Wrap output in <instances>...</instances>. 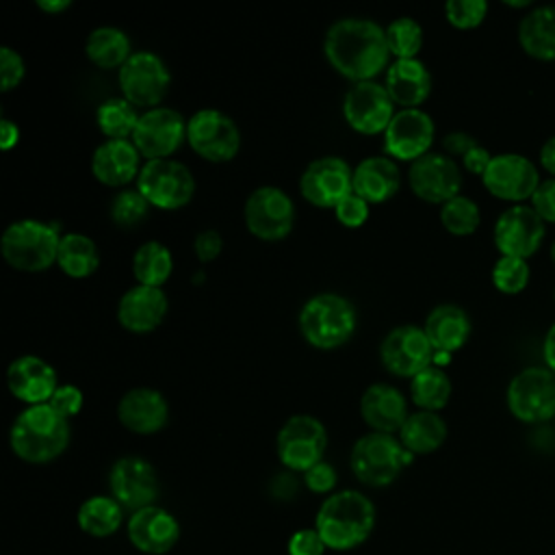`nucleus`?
Wrapping results in <instances>:
<instances>
[{"label":"nucleus","instance_id":"obj_28","mask_svg":"<svg viewBox=\"0 0 555 555\" xmlns=\"http://www.w3.org/2000/svg\"><path fill=\"white\" fill-rule=\"evenodd\" d=\"M384 87L401 108H418L431 93V74L418 59H397L386 69Z\"/></svg>","mask_w":555,"mask_h":555},{"label":"nucleus","instance_id":"obj_3","mask_svg":"<svg viewBox=\"0 0 555 555\" xmlns=\"http://www.w3.org/2000/svg\"><path fill=\"white\" fill-rule=\"evenodd\" d=\"M69 418L50 403L24 408L11 425V451L28 464H48L56 460L69 444Z\"/></svg>","mask_w":555,"mask_h":555},{"label":"nucleus","instance_id":"obj_5","mask_svg":"<svg viewBox=\"0 0 555 555\" xmlns=\"http://www.w3.org/2000/svg\"><path fill=\"white\" fill-rule=\"evenodd\" d=\"M61 230L56 223L39 219H20L4 228L0 251L7 264L17 271L39 273L56 262Z\"/></svg>","mask_w":555,"mask_h":555},{"label":"nucleus","instance_id":"obj_12","mask_svg":"<svg viewBox=\"0 0 555 555\" xmlns=\"http://www.w3.org/2000/svg\"><path fill=\"white\" fill-rule=\"evenodd\" d=\"M247 230L260 241H282L293 232L295 204L291 195L280 186L254 189L243 208Z\"/></svg>","mask_w":555,"mask_h":555},{"label":"nucleus","instance_id":"obj_56","mask_svg":"<svg viewBox=\"0 0 555 555\" xmlns=\"http://www.w3.org/2000/svg\"><path fill=\"white\" fill-rule=\"evenodd\" d=\"M37 7L41 9V11H46V13H50V15H56V13H61V11H65V9H69L72 7V2L69 0H37Z\"/></svg>","mask_w":555,"mask_h":555},{"label":"nucleus","instance_id":"obj_7","mask_svg":"<svg viewBox=\"0 0 555 555\" xmlns=\"http://www.w3.org/2000/svg\"><path fill=\"white\" fill-rule=\"evenodd\" d=\"M505 403L520 423H548L555 418V373L546 366L520 369L507 384Z\"/></svg>","mask_w":555,"mask_h":555},{"label":"nucleus","instance_id":"obj_20","mask_svg":"<svg viewBox=\"0 0 555 555\" xmlns=\"http://www.w3.org/2000/svg\"><path fill=\"white\" fill-rule=\"evenodd\" d=\"M412 193L427 204H444L460 195L462 191V169L460 165L438 152H429L414 160L408 171Z\"/></svg>","mask_w":555,"mask_h":555},{"label":"nucleus","instance_id":"obj_47","mask_svg":"<svg viewBox=\"0 0 555 555\" xmlns=\"http://www.w3.org/2000/svg\"><path fill=\"white\" fill-rule=\"evenodd\" d=\"M336 481H338L336 468L330 462H325V460L314 464L312 468H308L304 473V483L314 494H327L330 496L334 492V488H336Z\"/></svg>","mask_w":555,"mask_h":555},{"label":"nucleus","instance_id":"obj_59","mask_svg":"<svg viewBox=\"0 0 555 555\" xmlns=\"http://www.w3.org/2000/svg\"><path fill=\"white\" fill-rule=\"evenodd\" d=\"M553 299H555V288H553Z\"/></svg>","mask_w":555,"mask_h":555},{"label":"nucleus","instance_id":"obj_11","mask_svg":"<svg viewBox=\"0 0 555 555\" xmlns=\"http://www.w3.org/2000/svg\"><path fill=\"white\" fill-rule=\"evenodd\" d=\"M186 143L208 163H228L241 150V130L223 111L202 108L186 121Z\"/></svg>","mask_w":555,"mask_h":555},{"label":"nucleus","instance_id":"obj_14","mask_svg":"<svg viewBox=\"0 0 555 555\" xmlns=\"http://www.w3.org/2000/svg\"><path fill=\"white\" fill-rule=\"evenodd\" d=\"M481 182L486 191L496 199L522 204L527 199L531 202L542 180L538 167L527 156L516 152H503L492 156V163L481 176Z\"/></svg>","mask_w":555,"mask_h":555},{"label":"nucleus","instance_id":"obj_27","mask_svg":"<svg viewBox=\"0 0 555 555\" xmlns=\"http://www.w3.org/2000/svg\"><path fill=\"white\" fill-rule=\"evenodd\" d=\"M139 150L130 139H106L91 156V173L104 186H124L139 178Z\"/></svg>","mask_w":555,"mask_h":555},{"label":"nucleus","instance_id":"obj_15","mask_svg":"<svg viewBox=\"0 0 555 555\" xmlns=\"http://www.w3.org/2000/svg\"><path fill=\"white\" fill-rule=\"evenodd\" d=\"M436 349L431 347L427 334L418 325H397L392 327L382 345L379 358L388 373L397 377H414L434 364Z\"/></svg>","mask_w":555,"mask_h":555},{"label":"nucleus","instance_id":"obj_9","mask_svg":"<svg viewBox=\"0 0 555 555\" xmlns=\"http://www.w3.org/2000/svg\"><path fill=\"white\" fill-rule=\"evenodd\" d=\"M275 449L280 462L293 473H306L323 462L327 449L325 425L312 414H293L278 431Z\"/></svg>","mask_w":555,"mask_h":555},{"label":"nucleus","instance_id":"obj_26","mask_svg":"<svg viewBox=\"0 0 555 555\" xmlns=\"http://www.w3.org/2000/svg\"><path fill=\"white\" fill-rule=\"evenodd\" d=\"M360 416L371 431L395 436L410 414L405 397L399 388L390 384H371L360 397Z\"/></svg>","mask_w":555,"mask_h":555},{"label":"nucleus","instance_id":"obj_2","mask_svg":"<svg viewBox=\"0 0 555 555\" xmlns=\"http://www.w3.org/2000/svg\"><path fill=\"white\" fill-rule=\"evenodd\" d=\"M375 505L360 490H336L323 499L314 516V529L327 551L345 553L362 546L375 529Z\"/></svg>","mask_w":555,"mask_h":555},{"label":"nucleus","instance_id":"obj_50","mask_svg":"<svg viewBox=\"0 0 555 555\" xmlns=\"http://www.w3.org/2000/svg\"><path fill=\"white\" fill-rule=\"evenodd\" d=\"M223 249V238L217 230L206 228L202 232H197L195 241H193V251L197 256L199 262H212Z\"/></svg>","mask_w":555,"mask_h":555},{"label":"nucleus","instance_id":"obj_52","mask_svg":"<svg viewBox=\"0 0 555 555\" xmlns=\"http://www.w3.org/2000/svg\"><path fill=\"white\" fill-rule=\"evenodd\" d=\"M462 167L468 171V173H473V176H483L486 173V169H488V165L492 163V154L483 147V145H475L468 154H464L462 158Z\"/></svg>","mask_w":555,"mask_h":555},{"label":"nucleus","instance_id":"obj_38","mask_svg":"<svg viewBox=\"0 0 555 555\" xmlns=\"http://www.w3.org/2000/svg\"><path fill=\"white\" fill-rule=\"evenodd\" d=\"M139 117L137 106H132L126 98H108L95 111L98 130L113 141L132 139Z\"/></svg>","mask_w":555,"mask_h":555},{"label":"nucleus","instance_id":"obj_55","mask_svg":"<svg viewBox=\"0 0 555 555\" xmlns=\"http://www.w3.org/2000/svg\"><path fill=\"white\" fill-rule=\"evenodd\" d=\"M542 358H544V366L555 373V323H553V325L546 330V334H544Z\"/></svg>","mask_w":555,"mask_h":555},{"label":"nucleus","instance_id":"obj_22","mask_svg":"<svg viewBox=\"0 0 555 555\" xmlns=\"http://www.w3.org/2000/svg\"><path fill=\"white\" fill-rule=\"evenodd\" d=\"M126 535L139 553L165 555L180 540V522L171 512L154 503L128 516Z\"/></svg>","mask_w":555,"mask_h":555},{"label":"nucleus","instance_id":"obj_4","mask_svg":"<svg viewBox=\"0 0 555 555\" xmlns=\"http://www.w3.org/2000/svg\"><path fill=\"white\" fill-rule=\"evenodd\" d=\"M299 332L314 349H336L345 345L358 325L353 304L338 293H319L299 310Z\"/></svg>","mask_w":555,"mask_h":555},{"label":"nucleus","instance_id":"obj_8","mask_svg":"<svg viewBox=\"0 0 555 555\" xmlns=\"http://www.w3.org/2000/svg\"><path fill=\"white\" fill-rule=\"evenodd\" d=\"M137 189L150 202V206L160 210H178L193 199L195 178L180 160H145L137 178Z\"/></svg>","mask_w":555,"mask_h":555},{"label":"nucleus","instance_id":"obj_31","mask_svg":"<svg viewBox=\"0 0 555 555\" xmlns=\"http://www.w3.org/2000/svg\"><path fill=\"white\" fill-rule=\"evenodd\" d=\"M518 43L535 61H555V4L531 7L518 22Z\"/></svg>","mask_w":555,"mask_h":555},{"label":"nucleus","instance_id":"obj_40","mask_svg":"<svg viewBox=\"0 0 555 555\" xmlns=\"http://www.w3.org/2000/svg\"><path fill=\"white\" fill-rule=\"evenodd\" d=\"M386 43L390 56L397 59H416L423 48V28L412 17H397L386 28Z\"/></svg>","mask_w":555,"mask_h":555},{"label":"nucleus","instance_id":"obj_57","mask_svg":"<svg viewBox=\"0 0 555 555\" xmlns=\"http://www.w3.org/2000/svg\"><path fill=\"white\" fill-rule=\"evenodd\" d=\"M503 4H505V7H512V9H531V2H529V0H518V2L505 0Z\"/></svg>","mask_w":555,"mask_h":555},{"label":"nucleus","instance_id":"obj_17","mask_svg":"<svg viewBox=\"0 0 555 555\" xmlns=\"http://www.w3.org/2000/svg\"><path fill=\"white\" fill-rule=\"evenodd\" d=\"M299 191L317 208H336L353 193V169L340 156H321L304 169Z\"/></svg>","mask_w":555,"mask_h":555},{"label":"nucleus","instance_id":"obj_44","mask_svg":"<svg viewBox=\"0 0 555 555\" xmlns=\"http://www.w3.org/2000/svg\"><path fill=\"white\" fill-rule=\"evenodd\" d=\"M26 74V65L24 59L9 46L0 48V91L7 93L11 89H15Z\"/></svg>","mask_w":555,"mask_h":555},{"label":"nucleus","instance_id":"obj_54","mask_svg":"<svg viewBox=\"0 0 555 555\" xmlns=\"http://www.w3.org/2000/svg\"><path fill=\"white\" fill-rule=\"evenodd\" d=\"M20 141V128L17 124H13L11 119L2 117L0 119V147L7 152L11 147H15Z\"/></svg>","mask_w":555,"mask_h":555},{"label":"nucleus","instance_id":"obj_42","mask_svg":"<svg viewBox=\"0 0 555 555\" xmlns=\"http://www.w3.org/2000/svg\"><path fill=\"white\" fill-rule=\"evenodd\" d=\"M147 212H150V202L139 193V189H124L115 193L108 208L111 221L121 230L134 228L147 217Z\"/></svg>","mask_w":555,"mask_h":555},{"label":"nucleus","instance_id":"obj_6","mask_svg":"<svg viewBox=\"0 0 555 555\" xmlns=\"http://www.w3.org/2000/svg\"><path fill=\"white\" fill-rule=\"evenodd\" d=\"M412 453L403 449L397 436L371 431L360 436L349 453L353 477L369 488L390 486L412 462Z\"/></svg>","mask_w":555,"mask_h":555},{"label":"nucleus","instance_id":"obj_29","mask_svg":"<svg viewBox=\"0 0 555 555\" xmlns=\"http://www.w3.org/2000/svg\"><path fill=\"white\" fill-rule=\"evenodd\" d=\"M470 319L457 304H440L429 310L425 319V334L436 353H455L470 338Z\"/></svg>","mask_w":555,"mask_h":555},{"label":"nucleus","instance_id":"obj_35","mask_svg":"<svg viewBox=\"0 0 555 555\" xmlns=\"http://www.w3.org/2000/svg\"><path fill=\"white\" fill-rule=\"evenodd\" d=\"M56 264L67 278H74V280L93 275L100 267V254L93 238L80 232L63 234L59 243Z\"/></svg>","mask_w":555,"mask_h":555},{"label":"nucleus","instance_id":"obj_58","mask_svg":"<svg viewBox=\"0 0 555 555\" xmlns=\"http://www.w3.org/2000/svg\"><path fill=\"white\" fill-rule=\"evenodd\" d=\"M548 256H551V262H553V267H555V241H553L551 247H548Z\"/></svg>","mask_w":555,"mask_h":555},{"label":"nucleus","instance_id":"obj_19","mask_svg":"<svg viewBox=\"0 0 555 555\" xmlns=\"http://www.w3.org/2000/svg\"><path fill=\"white\" fill-rule=\"evenodd\" d=\"M343 117L360 134H379L395 117V102L384 85L375 80L356 82L345 93Z\"/></svg>","mask_w":555,"mask_h":555},{"label":"nucleus","instance_id":"obj_49","mask_svg":"<svg viewBox=\"0 0 555 555\" xmlns=\"http://www.w3.org/2000/svg\"><path fill=\"white\" fill-rule=\"evenodd\" d=\"M529 206L540 215L544 223H555V178H546L540 182Z\"/></svg>","mask_w":555,"mask_h":555},{"label":"nucleus","instance_id":"obj_48","mask_svg":"<svg viewBox=\"0 0 555 555\" xmlns=\"http://www.w3.org/2000/svg\"><path fill=\"white\" fill-rule=\"evenodd\" d=\"M82 390L74 384H59L56 392L52 395V399L48 401L56 412H61L65 418L76 416L82 410Z\"/></svg>","mask_w":555,"mask_h":555},{"label":"nucleus","instance_id":"obj_18","mask_svg":"<svg viewBox=\"0 0 555 555\" xmlns=\"http://www.w3.org/2000/svg\"><path fill=\"white\" fill-rule=\"evenodd\" d=\"M111 496L130 514L154 505L158 496V477L154 466L139 455L115 460L108 470Z\"/></svg>","mask_w":555,"mask_h":555},{"label":"nucleus","instance_id":"obj_41","mask_svg":"<svg viewBox=\"0 0 555 555\" xmlns=\"http://www.w3.org/2000/svg\"><path fill=\"white\" fill-rule=\"evenodd\" d=\"M492 284L503 295H518L527 288L531 280V267L522 258L512 256H499V260L492 267Z\"/></svg>","mask_w":555,"mask_h":555},{"label":"nucleus","instance_id":"obj_24","mask_svg":"<svg viewBox=\"0 0 555 555\" xmlns=\"http://www.w3.org/2000/svg\"><path fill=\"white\" fill-rule=\"evenodd\" d=\"M167 308L169 301L163 288L137 284L121 295L117 304V321L130 334H150L163 323Z\"/></svg>","mask_w":555,"mask_h":555},{"label":"nucleus","instance_id":"obj_45","mask_svg":"<svg viewBox=\"0 0 555 555\" xmlns=\"http://www.w3.org/2000/svg\"><path fill=\"white\" fill-rule=\"evenodd\" d=\"M327 551L323 538L314 527H304L291 533L286 542V553L288 555H323Z\"/></svg>","mask_w":555,"mask_h":555},{"label":"nucleus","instance_id":"obj_21","mask_svg":"<svg viewBox=\"0 0 555 555\" xmlns=\"http://www.w3.org/2000/svg\"><path fill=\"white\" fill-rule=\"evenodd\" d=\"M436 137V126L429 113L421 108H401L384 132V150L392 160L414 163L429 154Z\"/></svg>","mask_w":555,"mask_h":555},{"label":"nucleus","instance_id":"obj_37","mask_svg":"<svg viewBox=\"0 0 555 555\" xmlns=\"http://www.w3.org/2000/svg\"><path fill=\"white\" fill-rule=\"evenodd\" d=\"M451 379L444 369L431 364L410 379V397L418 410L438 412L451 399Z\"/></svg>","mask_w":555,"mask_h":555},{"label":"nucleus","instance_id":"obj_25","mask_svg":"<svg viewBox=\"0 0 555 555\" xmlns=\"http://www.w3.org/2000/svg\"><path fill=\"white\" fill-rule=\"evenodd\" d=\"M119 423L139 436H150L160 431L169 418V405L163 392L156 388L139 386L128 390L117 403Z\"/></svg>","mask_w":555,"mask_h":555},{"label":"nucleus","instance_id":"obj_10","mask_svg":"<svg viewBox=\"0 0 555 555\" xmlns=\"http://www.w3.org/2000/svg\"><path fill=\"white\" fill-rule=\"evenodd\" d=\"M119 89L121 98H126L132 106L150 111L156 108L169 91L171 74L165 61L150 52L139 50L119 67Z\"/></svg>","mask_w":555,"mask_h":555},{"label":"nucleus","instance_id":"obj_36","mask_svg":"<svg viewBox=\"0 0 555 555\" xmlns=\"http://www.w3.org/2000/svg\"><path fill=\"white\" fill-rule=\"evenodd\" d=\"M173 271V256L167 245L158 241H145L132 256V275L137 284L163 288Z\"/></svg>","mask_w":555,"mask_h":555},{"label":"nucleus","instance_id":"obj_53","mask_svg":"<svg viewBox=\"0 0 555 555\" xmlns=\"http://www.w3.org/2000/svg\"><path fill=\"white\" fill-rule=\"evenodd\" d=\"M538 160H540V167L548 173V178H555V134L548 137V139L540 145Z\"/></svg>","mask_w":555,"mask_h":555},{"label":"nucleus","instance_id":"obj_33","mask_svg":"<svg viewBox=\"0 0 555 555\" xmlns=\"http://www.w3.org/2000/svg\"><path fill=\"white\" fill-rule=\"evenodd\" d=\"M124 507L111 494H93L85 499L76 512V522L91 538H108L124 522Z\"/></svg>","mask_w":555,"mask_h":555},{"label":"nucleus","instance_id":"obj_39","mask_svg":"<svg viewBox=\"0 0 555 555\" xmlns=\"http://www.w3.org/2000/svg\"><path fill=\"white\" fill-rule=\"evenodd\" d=\"M440 223L453 236H468L481 223L479 204L468 195H455L440 206Z\"/></svg>","mask_w":555,"mask_h":555},{"label":"nucleus","instance_id":"obj_32","mask_svg":"<svg viewBox=\"0 0 555 555\" xmlns=\"http://www.w3.org/2000/svg\"><path fill=\"white\" fill-rule=\"evenodd\" d=\"M447 434V423L438 412L416 410L399 429V442L412 455H429L444 444Z\"/></svg>","mask_w":555,"mask_h":555},{"label":"nucleus","instance_id":"obj_34","mask_svg":"<svg viewBox=\"0 0 555 555\" xmlns=\"http://www.w3.org/2000/svg\"><path fill=\"white\" fill-rule=\"evenodd\" d=\"M85 52H87V59L100 69L121 67L132 56L128 35L115 26L93 28L87 37Z\"/></svg>","mask_w":555,"mask_h":555},{"label":"nucleus","instance_id":"obj_1","mask_svg":"<svg viewBox=\"0 0 555 555\" xmlns=\"http://www.w3.org/2000/svg\"><path fill=\"white\" fill-rule=\"evenodd\" d=\"M323 52L330 65L356 82L373 80L388 67L390 50L386 30L364 17H343L334 22L323 39Z\"/></svg>","mask_w":555,"mask_h":555},{"label":"nucleus","instance_id":"obj_46","mask_svg":"<svg viewBox=\"0 0 555 555\" xmlns=\"http://www.w3.org/2000/svg\"><path fill=\"white\" fill-rule=\"evenodd\" d=\"M369 206H371V204H369L366 199H362L360 195L351 193V195H347V197L334 208V212H336V219H338L340 225H345V228H360V225H364L366 219H369Z\"/></svg>","mask_w":555,"mask_h":555},{"label":"nucleus","instance_id":"obj_51","mask_svg":"<svg viewBox=\"0 0 555 555\" xmlns=\"http://www.w3.org/2000/svg\"><path fill=\"white\" fill-rule=\"evenodd\" d=\"M475 145H479L477 143V139L473 137V134H468V132H464V130H453V132H449V134H444V139H442V147H444V152H447V156H464V154H468Z\"/></svg>","mask_w":555,"mask_h":555},{"label":"nucleus","instance_id":"obj_43","mask_svg":"<svg viewBox=\"0 0 555 555\" xmlns=\"http://www.w3.org/2000/svg\"><path fill=\"white\" fill-rule=\"evenodd\" d=\"M486 15H488L486 0H449L444 4V17L457 30L477 28L486 20Z\"/></svg>","mask_w":555,"mask_h":555},{"label":"nucleus","instance_id":"obj_23","mask_svg":"<svg viewBox=\"0 0 555 555\" xmlns=\"http://www.w3.org/2000/svg\"><path fill=\"white\" fill-rule=\"evenodd\" d=\"M7 386L11 395L26 405H41L52 399L59 388L56 371L39 356H20L7 369Z\"/></svg>","mask_w":555,"mask_h":555},{"label":"nucleus","instance_id":"obj_16","mask_svg":"<svg viewBox=\"0 0 555 555\" xmlns=\"http://www.w3.org/2000/svg\"><path fill=\"white\" fill-rule=\"evenodd\" d=\"M186 121L178 111L167 106L143 111L130 141L145 160L169 158L186 141Z\"/></svg>","mask_w":555,"mask_h":555},{"label":"nucleus","instance_id":"obj_30","mask_svg":"<svg viewBox=\"0 0 555 555\" xmlns=\"http://www.w3.org/2000/svg\"><path fill=\"white\" fill-rule=\"evenodd\" d=\"M401 186L399 167L390 156H369L353 169V193L369 204H384Z\"/></svg>","mask_w":555,"mask_h":555},{"label":"nucleus","instance_id":"obj_13","mask_svg":"<svg viewBox=\"0 0 555 555\" xmlns=\"http://www.w3.org/2000/svg\"><path fill=\"white\" fill-rule=\"evenodd\" d=\"M546 223L529 204H512L505 208L492 228V241L501 256L531 258L544 241Z\"/></svg>","mask_w":555,"mask_h":555}]
</instances>
